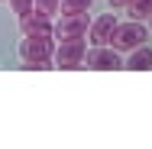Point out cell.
<instances>
[{"label": "cell", "instance_id": "6da1fadb", "mask_svg": "<svg viewBox=\"0 0 152 149\" xmlns=\"http://www.w3.org/2000/svg\"><path fill=\"white\" fill-rule=\"evenodd\" d=\"M20 55H23V65H26V68H49L52 59H55L52 32H49V36H23Z\"/></svg>", "mask_w": 152, "mask_h": 149}, {"label": "cell", "instance_id": "5b68a950", "mask_svg": "<svg viewBox=\"0 0 152 149\" xmlns=\"http://www.w3.org/2000/svg\"><path fill=\"white\" fill-rule=\"evenodd\" d=\"M91 26V20H88V13H68V16H61V23L55 26V36L58 39H78V36H84Z\"/></svg>", "mask_w": 152, "mask_h": 149}, {"label": "cell", "instance_id": "52a82bcc", "mask_svg": "<svg viewBox=\"0 0 152 149\" xmlns=\"http://www.w3.org/2000/svg\"><path fill=\"white\" fill-rule=\"evenodd\" d=\"M113 26H117V16H113V13H100L91 26H88L94 46H107V42H110V36H113Z\"/></svg>", "mask_w": 152, "mask_h": 149}, {"label": "cell", "instance_id": "7c38bea8", "mask_svg": "<svg viewBox=\"0 0 152 149\" xmlns=\"http://www.w3.org/2000/svg\"><path fill=\"white\" fill-rule=\"evenodd\" d=\"M10 7L16 10V16H26V13L36 10V7H32V0H10Z\"/></svg>", "mask_w": 152, "mask_h": 149}, {"label": "cell", "instance_id": "8992f818", "mask_svg": "<svg viewBox=\"0 0 152 149\" xmlns=\"http://www.w3.org/2000/svg\"><path fill=\"white\" fill-rule=\"evenodd\" d=\"M20 29L26 32V36H49V32H55V26H52V16L32 10L26 16H20Z\"/></svg>", "mask_w": 152, "mask_h": 149}, {"label": "cell", "instance_id": "7a4b0ae2", "mask_svg": "<svg viewBox=\"0 0 152 149\" xmlns=\"http://www.w3.org/2000/svg\"><path fill=\"white\" fill-rule=\"evenodd\" d=\"M149 39V29L139 23V20H126V23H117L113 26V36H110V46L117 52H129L136 46H142Z\"/></svg>", "mask_w": 152, "mask_h": 149}, {"label": "cell", "instance_id": "277c9868", "mask_svg": "<svg viewBox=\"0 0 152 149\" xmlns=\"http://www.w3.org/2000/svg\"><path fill=\"white\" fill-rule=\"evenodd\" d=\"M84 65L94 71H117L123 68V59L113 46H94L91 52H84Z\"/></svg>", "mask_w": 152, "mask_h": 149}, {"label": "cell", "instance_id": "9c48e42d", "mask_svg": "<svg viewBox=\"0 0 152 149\" xmlns=\"http://www.w3.org/2000/svg\"><path fill=\"white\" fill-rule=\"evenodd\" d=\"M126 10H129V20H146L152 16V0H129Z\"/></svg>", "mask_w": 152, "mask_h": 149}, {"label": "cell", "instance_id": "ba28073f", "mask_svg": "<svg viewBox=\"0 0 152 149\" xmlns=\"http://www.w3.org/2000/svg\"><path fill=\"white\" fill-rule=\"evenodd\" d=\"M126 68H129V71H149V68H152V49H146V42L136 46V49H129Z\"/></svg>", "mask_w": 152, "mask_h": 149}, {"label": "cell", "instance_id": "8fae6325", "mask_svg": "<svg viewBox=\"0 0 152 149\" xmlns=\"http://www.w3.org/2000/svg\"><path fill=\"white\" fill-rule=\"evenodd\" d=\"M58 3L61 0H32V7H36L39 13H45V16H52V13L58 10Z\"/></svg>", "mask_w": 152, "mask_h": 149}, {"label": "cell", "instance_id": "4fadbf2b", "mask_svg": "<svg viewBox=\"0 0 152 149\" xmlns=\"http://www.w3.org/2000/svg\"><path fill=\"white\" fill-rule=\"evenodd\" d=\"M110 3H113V7H126L129 0H110Z\"/></svg>", "mask_w": 152, "mask_h": 149}, {"label": "cell", "instance_id": "30bf717a", "mask_svg": "<svg viewBox=\"0 0 152 149\" xmlns=\"http://www.w3.org/2000/svg\"><path fill=\"white\" fill-rule=\"evenodd\" d=\"M94 0H61L58 3V10L68 16V13H88V7H91Z\"/></svg>", "mask_w": 152, "mask_h": 149}, {"label": "cell", "instance_id": "3957f363", "mask_svg": "<svg viewBox=\"0 0 152 149\" xmlns=\"http://www.w3.org/2000/svg\"><path fill=\"white\" fill-rule=\"evenodd\" d=\"M84 39L78 36V39H61L58 46H55V65L65 68V71H71V68H81V62H84Z\"/></svg>", "mask_w": 152, "mask_h": 149}]
</instances>
